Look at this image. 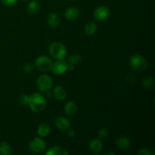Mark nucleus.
I'll return each instance as SVG.
<instances>
[{"label":"nucleus","instance_id":"13","mask_svg":"<svg viewBox=\"0 0 155 155\" xmlns=\"http://www.w3.org/2000/svg\"><path fill=\"white\" fill-rule=\"evenodd\" d=\"M81 60L82 58L79 54H76L75 53V54H72L71 55H70L68 61H67L68 71H74L76 65L80 64Z\"/></svg>","mask_w":155,"mask_h":155},{"label":"nucleus","instance_id":"31","mask_svg":"<svg viewBox=\"0 0 155 155\" xmlns=\"http://www.w3.org/2000/svg\"><path fill=\"white\" fill-rule=\"evenodd\" d=\"M65 1H72V0H65Z\"/></svg>","mask_w":155,"mask_h":155},{"label":"nucleus","instance_id":"30","mask_svg":"<svg viewBox=\"0 0 155 155\" xmlns=\"http://www.w3.org/2000/svg\"><path fill=\"white\" fill-rule=\"evenodd\" d=\"M22 1H24V2H28V1H30V0H22Z\"/></svg>","mask_w":155,"mask_h":155},{"label":"nucleus","instance_id":"9","mask_svg":"<svg viewBox=\"0 0 155 155\" xmlns=\"http://www.w3.org/2000/svg\"><path fill=\"white\" fill-rule=\"evenodd\" d=\"M54 125L60 131H67L71 128V121L64 116H58L54 120Z\"/></svg>","mask_w":155,"mask_h":155},{"label":"nucleus","instance_id":"14","mask_svg":"<svg viewBox=\"0 0 155 155\" xmlns=\"http://www.w3.org/2000/svg\"><path fill=\"white\" fill-rule=\"evenodd\" d=\"M52 95L58 101H63L67 98V91L63 86H56L53 89Z\"/></svg>","mask_w":155,"mask_h":155},{"label":"nucleus","instance_id":"29","mask_svg":"<svg viewBox=\"0 0 155 155\" xmlns=\"http://www.w3.org/2000/svg\"><path fill=\"white\" fill-rule=\"evenodd\" d=\"M108 154L115 155L116 154H115V153H114V152H107V153H105V155H108Z\"/></svg>","mask_w":155,"mask_h":155},{"label":"nucleus","instance_id":"8","mask_svg":"<svg viewBox=\"0 0 155 155\" xmlns=\"http://www.w3.org/2000/svg\"><path fill=\"white\" fill-rule=\"evenodd\" d=\"M68 71V63L64 59H61L56 60V61L53 63L51 71H52L53 74L55 75H62Z\"/></svg>","mask_w":155,"mask_h":155},{"label":"nucleus","instance_id":"28","mask_svg":"<svg viewBox=\"0 0 155 155\" xmlns=\"http://www.w3.org/2000/svg\"><path fill=\"white\" fill-rule=\"evenodd\" d=\"M67 131H68V135L69 137L74 138V136H75L76 133H75V131H74V130H72V129L70 128V129H68Z\"/></svg>","mask_w":155,"mask_h":155},{"label":"nucleus","instance_id":"4","mask_svg":"<svg viewBox=\"0 0 155 155\" xmlns=\"http://www.w3.org/2000/svg\"><path fill=\"white\" fill-rule=\"evenodd\" d=\"M53 62L48 57L45 55H40L35 61L34 66L36 69L43 74L50 72L52 68Z\"/></svg>","mask_w":155,"mask_h":155},{"label":"nucleus","instance_id":"23","mask_svg":"<svg viewBox=\"0 0 155 155\" xmlns=\"http://www.w3.org/2000/svg\"><path fill=\"white\" fill-rule=\"evenodd\" d=\"M29 100H30V95H27V94H23L20 96L19 102L23 105H28Z\"/></svg>","mask_w":155,"mask_h":155},{"label":"nucleus","instance_id":"7","mask_svg":"<svg viewBox=\"0 0 155 155\" xmlns=\"http://www.w3.org/2000/svg\"><path fill=\"white\" fill-rule=\"evenodd\" d=\"M110 15V10L106 5H100L95 9L93 16L98 21H104L107 20Z\"/></svg>","mask_w":155,"mask_h":155},{"label":"nucleus","instance_id":"19","mask_svg":"<svg viewBox=\"0 0 155 155\" xmlns=\"http://www.w3.org/2000/svg\"><path fill=\"white\" fill-rule=\"evenodd\" d=\"M27 10L31 15H35L40 10V4L36 0H32L27 4Z\"/></svg>","mask_w":155,"mask_h":155},{"label":"nucleus","instance_id":"22","mask_svg":"<svg viewBox=\"0 0 155 155\" xmlns=\"http://www.w3.org/2000/svg\"><path fill=\"white\" fill-rule=\"evenodd\" d=\"M154 78L152 76H148L142 80V86L146 89H151L154 86Z\"/></svg>","mask_w":155,"mask_h":155},{"label":"nucleus","instance_id":"24","mask_svg":"<svg viewBox=\"0 0 155 155\" xmlns=\"http://www.w3.org/2000/svg\"><path fill=\"white\" fill-rule=\"evenodd\" d=\"M33 69H34V65L32 63H26L23 66V71L27 74H30L33 72Z\"/></svg>","mask_w":155,"mask_h":155},{"label":"nucleus","instance_id":"17","mask_svg":"<svg viewBox=\"0 0 155 155\" xmlns=\"http://www.w3.org/2000/svg\"><path fill=\"white\" fill-rule=\"evenodd\" d=\"M46 155H68L69 153L65 148L58 145H54L51 147L48 151L45 152Z\"/></svg>","mask_w":155,"mask_h":155},{"label":"nucleus","instance_id":"16","mask_svg":"<svg viewBox=\"0 0 155 155\" xmlns=\"http://www.w3.org/2000/svg\"><path fill=\"white\" fill-rule=\"evenodd\" d=\"M117 145L121 151H127L130 148L131 142L128 137L123 136L117 139Z\"/></svg>","mask_w":155,"mask_h":155},{"label":"nucleus","instance_id":"1","mask_svg":"<svg viewBox=\"0 0 155 155\" xmlns=\"http://www.w3.org/2000/svg\"><path fill=\"white\" fill-rule=\"evenodd\" d=\"M28 105L34 113H41L46 108V98L42 94L35 92L30 95Z\"/></svg>","mask_w":155,"mask_h":155},{"label":"nucleus","instance_id":"5","mask_svg":"<svg viewBox=\"0 0 155 155\" xmlns=\"http://www.w3.org/2000/svg\"><path fill=\"white\" fill-rule=\"evenodd\" d=\"M46 142L43 138L38 136L32 139L28 145L29 151L33 154H40L44 152L46 149Z\"/></svg>","mask_w":155,"mask_h":155},{"label":"nucleus","instance_id":"12","mask_svg":"<svg viewBox=\"0 0 155 155\" xmlns=\"http://www.w3.org/2000/svg\"><path fill=\"white\" fill-rule=\"evenodd\" d=\"M64 110L68 116H74L75 114H77V111H78V106L74 101H69L65 104L64 107Z\"/></svg>","mask_w":155,"mask_h":155},{"label":"nucleus","instance_id":"21","mask_svg":"<svg viewBox=\"0 0 155 155\" xmlns=\"http://www.w3.org/2000/svg\"><path fill=\"white\" fill-rule=\"evenodd\" d=\"M12 148L7 142H0V154L11 155L12 154Z\"/></svg>","mask_w":155,"mask_h":155},{"label":"nucleus","instance_id":"26","mask_svg":"<svg viewBox=\"0 0 155 155\" xmlns=\"http://www.w3.org/2000/svg\"><path fill=\"white\" fill-rule=\"evenodd\" d=\"M138 154L139 155H154V153L150 149L146 148H142L139 150Z\"/></svg>","mask_w":155,"mask_h":155},{"label":"nucleus","instance_id":"15","mask_svg":"<svg viewBox=\"0 0 155 155\" xmlns=\"http://www.w3.org/2000/svg\"><path fill=\"white\" fill-rule=\"evenodd\" d=\"M64 17L68 21H74L80 16V11L75 7H69L64 12Z\"/></svg>","mask_w":155,"mask_h":155},{"label":"nucleus","instance_id":"27","mask_svg":"<svg viewBox=\"0 0 155 155\" xmlns=\"http://www.w3.org/2000/svg\"><path fill=\"white\" fill-rule=\"evenodd\" d=\"M0 1L6 6H13L18 2V0H0Z\"/></svg>","mask_w":155,"mask_h":155},{"label":"nucleus","instance_id":"11","mask_svg":"<svg viewBox=\"0 0 155 155\" xmlns=\"http://www.w3.org/2000/svg\"><path fill=\"white\" fill-rule=\"evenodd\" d=\"M47 24L51 28H56L61 24V18L55 12H51L47 17Z\"/></svg>","mask_w":155,"mask_h":155},{"label":"nucleus","instance_id":"25","mask_svg":"<svg viewBox=\"0 0 155 155\" xmlns=\"http://www.w3.org/2000/svg\"><path fill=\"white\" fill-rule=\"evenodd\" d=\"M108 136H109V131L107 128H101V130H98V136L99 137V139L106 138Z\"/></svg>","mask_w":155,"mask_h":155},{"label":"nucleus","instance_id":"2","mask_svg":"<svg viewBox=\"0 0 155 155\" xmlns=\"http://www.w3.org/2000/svg\"><path fill=\"white\" fill-rule=\"evenodd\" d=\"M48 52L54 60H61L66 57L68 51L66 46L62 42H53L48 46Z\"/></svg>","mask_w":155,"mask_h":155},{"label":"nucleus","instance_id":"20","mask_svg":"<svg viewBox=\"0 0 155 155\" xmlns=\"http://www.w3.org/2000/svg\"><path fill=\"white\" fill-rule=\"evenodd\" d=\"M97 31V24L93 21L87 23L84 27V32L87 36H93Z\"/></svg>","mask_w":155,"mask_h":155},{"label":"nucleus","instance_id":"6","mask_svg":"<svg viewBox=\"0 0 155 155\" xmlns=\"http://www.w3.org/2000/svg\"><path fill=\"white\" fill-rule=\"evenodd\" d=\"M36 86L39 91L42 92H46L51 90L53 86V80L49 75L43 74L39 76L36 80Z\"/></svg>","mask_w":155,"mask_h":155},{"label":"nucleus","instance_id":"18","mask_svg":"<svg viewBox=\"0 0 155 155\" xmlns=\"http://www.w3.org/2000/svg\"><path fill=\"white\" fill-rule=\"evenodd\" d=\"M51 133V127L47 124H42L38 127L37 133L42 138L47 137Z\"/></svg>","mask_w":155,"mask_h":155},{"label":"nucleus","instance_id":"3","mask_svg":"<svg viewBox=\"0 0 155 155\" xmlns=\"http://www.w3.org/2000/svg\"><path fill=\"white\" fill-rule=\"evenodd\" d=\"M130 67L136 71H145L148 68V60L140 54H136L131 56L129 61Z\"/></svg>","mask_w":155,"mask_h":155},{"label":"nucleus","instance_id":"10","mask_svg":"<svg viewBox=\"0 0 155 155\" xmlns=\"http://www.w3.org/2000/svg\"><path fill=\"white\" fill-rule=\"evenodd\" d=\"M103 149V143L101 139H92L89 143V150L95 154L101 153Z\"/></svg>","mask_w":155,"mask_h":155}]
</instances>
